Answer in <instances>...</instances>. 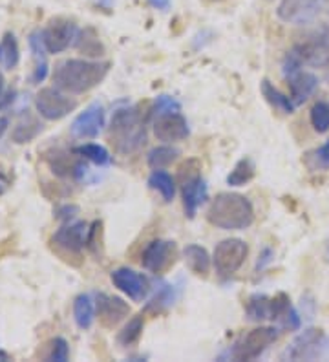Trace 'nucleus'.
Instances as JSON below:
<instances>
[{"instance_id": "nucleus-20", "label": "nucleus", "mask_w": 329, "mask_h": 362, "mask_svg": "<svg viewBox=\"0 0 329 362\" xmlns=\"http://www.w3.org/2000/svg\"><path fill=\"white\" fill-rule=\"evenodd\" d=\"M44 159H46V163L50 165V168H52L53 173L62 177L71 176L75 177V180H83V176L88 170L81 161L71 159L70 154H66V152H61V151L48 152V154L44 156Z\"/></svg>"}, {"instance_id": "nucleus-26", "label": "nucleus", "mask_w": 329, "mask_h": 362, "mask_svg": "<svg viewBox=\"0 0 329 362\" xmlns=\"http://www.w3.org/2000/svg\"><path fill=\"white\" fill-rule=\"evenodd\" d=\"M21 61V49L13 33H6L0 40V66L13 70Z\"/></svg>"}, {"instance_id": "nucleus-9", "label": "nucleus", "mask_w": 329, "mask_h": 362, "mask_svg": "<svg viewBox=\"0 0 329 362\" xmlns=\"http://www.w3.org/2000/svg\"><path fill=\"white\" fill-rule=\"evenodd\" d=\"M35 108L46 121H59L77 108V101L66 95V92L55 88H42L35 95Z\"/></svg>"}, {"instance_id": "nucleus-44", "label": "nucleus", "mask_w": 329, "mask_h": 362, "mask_svg": "<svg viewBox=\"0 0 329 362\" xmlns=\"http://www.w3.org/2000/svg\"><path fill=\"white\" fill-rule=\"evenodd\" d=\"M4 190H6V181L0 180V194H2V192H4Z\"/></svg>"}, {"instance_id": "nucleus-3", "label": "nucleus", "mask_w": 329, "mask_h": 362, "mask_svg": "<svg viewBox=\"0 0 329 362\" xmlns=\"http://www.w3.org/2000/svg\"><path fill=\"white\" fill-rule=\"evenodd\" d=\"M110 137L115 151L121 154H132L145 145V121L137 106H125L114 112L110 121Z\"/></svg>"}, {"instance_id": "nucleus-6", "label": "nucleus", "mask_w": 329, "mask_h": 362, "mask_svg": "<svg viewBox=\"0 0 329 362\" xmlns=\"http://www.w3.org/2000/svg\"><path fill=\"white\" fill-rule=\"evenodd\" d=\"M278 329L275 326H260L250 329L247 335L241 337L234 344L231 357L234 361H255L260 355L269 349V346L275 344L278 339Z\"/></svg>"}, {"instance_id": "nucleus-28", "label": "nucleus", "mask_w": 329, "mask_h": 362, "mask_svg": "<svg viewBox=\"0 0 329 362\" xmlns=\"http://www.w3.org/2000/svg\"><path fill=\"white\" fill-rule=\"evenodd\" d=\"M149 185L152 187L154 190H158L159 194L163 196V199L167 202V204H171L172 199L175 198V181L174 177L171 176L168 173H165V170H154L152 174H150L149 177Z\"/></svg>"}, {"instance_id": "nucleus-2", "label": "nucleus", "mask_w": 329, "mask_h": 362, "mask_svg": "<svg viewBox=\"0 0 329 362\" xmlns=\"http://www.w3.org/2000/svg\"><path fill=\"white\" fill-rule=\"evenodd\" d=\"M207 221L224 230H246L255 221V207L243 194L219 192L207 209Z\"/></svg>"}, {"instance_id": "nucleus-30", "label": "nucleus", "mask_w": 329, "mask_h": 362, "mask_svg": "<svg viewBox=\"0 0 329 362\" xmlns=\"http://www.w3.org/2000/svg\"><path fill=\"white\" fill-rule=\"evenodd\" d=\"M180 158V151L174 148V146L163 145V146H156L152 151L149 152V167L154 168V170H159V168H165L168 165H172L175 159Z\"/></svg>"}, {"instance_id": "nucleus-41", "label": "nucleus", "mask_w": 329, "mask_h": 362, "mask_svg": "<svg viewBox=\"0 0 329 362\" xmlns=\"http://www.w3.org/2000/svg\"><path fill=\"white\" fill-rule=\"evenodd\" d=\"M207 4H221V2H227V0H203Z\"/></svg>"}, {"instance_id": "nucleus-32", "label": "nucleus", "mask_w": 329, "mask_h": 362, "mask_svg": "<svg viewBox=\"0 0 329 362\" xmlns=\"http://www.w3.org/2000/svg\"><path fill=\"white\" fill-rule=\"evenodd\" d=\"M143 327H145V320H143L141 315H137V317H134L132 320H128L127 326L119 332L117 342L121 346H125V348L134 346L137 340L141 339V335H143Z\"/></svg>"}, {"instance_id": "nucleus-7", "label": "nucleus", "mask_w": 329, "mask_h": 362, "mask_svg": "<svg viewBox=\"0 0 329 362\" xmlns=\"http://www.w3.org/2000/svg\"><path fill=\"white\" fill-rule=\"evenodd\" d=\"M294 308L291 305L289 296L280 293L277 296L253 295L247 300L246 311L250 320L262 322V320H284Z\"/></svg>"}, {"instance_id": "nucleus-10", "label": "nucleus", "mask_w": 329, "mask_h": 362, "mask_svg": "<svg viewBox=\"0 0 329 362\" xmlns=\"http://www.w3.org/2000/svg\"><path fill=\"white\" fill-rule=\"evenodd\" d=\"M44 46L48 53H62L70 46L75 45L77 35H79V28L70 18H52L44 30H40Z\"/></svg>"}, {"instance_id": "nucleus-18", "label": "nucleus", "mask_w": 329, "mask_h": 362, "mask_svg": "<svg viewBox=\"0 0 329 362\" xmlns=\"http://www.w3.org/2000/svg\"><path fill=\"white\" fill-rule=\"evenodd\" d=\"M181 196H183L185 214L189 218H194L197 214V209L207 199V183L200 173H192L187 177H183L181 185Z\"/></svg>"}, {"instance_id": "nucleus-29", "label": "nucleus", "mask_w": 329, "mask_h": 362, "mask_svg": "<svg viewBox=\"0 0 329 362\" xmlns=\"http://www.w3.org/2000/svg\"><path fill=\"white\" fill-rule=\"evenodd\" d=\"M256 167L255 161L250 158H241L234 168L231 170V174L227 176V183L231 187H243L246 183H249L253 177H255Z\"/></svg>"}, {"instance_id": "nucleus-8", "label": "nucleus", "mask_w": 329, "mask_h": 362, "mask_svg": "<svg viewBox=\"0 0 329 362\" xmlns=\"http://www.w3.org/2000/svg\"><path fill=\"white\" fill-rule=\"evenodd\" d=\"M249 255L247 243L240 238L221 240L212 252V264L219 276H233Z\"/></svg>"}, {"instance_id": "nucleus-35", "label": "nucleus", "mask_w": 329, "mask_h": 362, "mask_svg": "<svg viewBox=\"0 0 329 362\" xmlns=\"http://www.w3.org/2000/svg\"><path fill=\"white\" fill-rule=\"evenodd\" d=\"M70 358V346L66 342L62 337H57V339L52 342V348H50L48 361L53 362H66Z\"/></svg>"}, {"instance_id": "nucleus-13", "label": "nucleus", "mask_w": 329, "mask_h": 362, "mask_svg": "<svg viewBox=\"0 0 329 362\" xmlns=\"http://www.w3.org/2000/svg\"><path fill=\"white\" fill-rule=\"evenodd\" d=\"M190 134L189 123L180 112H165L154 119V136L163 143H175L187 139Z\"/></svg>"}, {"instance_id": "nucleus-15", "label": "nucleus", "mask_w": 329, "mask_h": 362, "mask_svg": "<svg viewBox=\"0 0 329 362\" xmlns=\"http://www.w3.org/2000/svg\"><path fill=\"white\" fill-rule=\"evenodd\" d=\"M110 279H112V284L117 287L119 291L134 302L145 300L150 291V284L146 276L136 273L134 269H128V267H119V269L112 271Z\"/></svg>"}, {"instance_id": "nucleus-4", "label": "nucleus", "mask_w": 329, "mask_h": 362, "mask_svg": "<svg viewBox=\"0 0 329 362\" xmlns=\"http://www.w3.org/2000/svg\"><path fill=\"white\" fill-rule=\"evenodd\" d=\"M329 64V42L328 37H313L304 42L294 45L284 59V77L304 66H325Z\"/></svg>"}, {"instance_id": "nucleus-23", "label": "nucleus", "mask_w": 329, "mask_h": 362, "mask_svg": "<svg viewBox=\"0 0 329 362\" xmlns=\"http://www.w3.org/2000/svg\"><path fill=\"white\" fill-rule=\"evenodd\" d=\"M183 255L192 273H196L197 276H207L209 274V271H211V257H209L205 247L190 243V245L185 247Z\"/></svg>"}, {"instance_id": "nucleus-14", "label": "nucleus", "mask_w": 329, "mask_h": 362, "mask_svg": "<svg viewBox=\"0 0 329 362\" xmlns=\"http://www.w3.org/2000/svg\"><path fill=\"white\" fill-rule=\"evenodd\" d=\"M105 127V108L101 103H92L86 106L71 123V136L77 139H93L101 134Z\"/></svg>"}, {"instance_id": "nucleus-16", "label": "nucleus", "mask_w": 329, "mask_h": 362, "mask_svg": "<svg viewBox=\"0 0 329 362\" xmlns=\"http://www.w3.org/2000/svg\"><path fill=\"white\" fill-rule=\"evenodd\" d=\"M88 234L90 227L84 221H74L68 226H62L57 233L53 234L52 242L62 251L70 255H81L84 247H88Z\"/></svg>"}, {"instance_id": "nucleus-12", "label": "nucleus", "mask_w": 329, "mask_h": 362, "mask_svg": "<svg viewBox=\"0 0 329 362\" xmlns=\"http://www.w3.org/2000/svg\"><path fill=\"white\" fill-rule=\"evenodd\" d=\"M175 260V243L168 240H154L143 251L141 264L149 273L161 274L174 264Z\"/></svg>"}, {"instance_id": "nucleus-19", "label": "nucleus", "mask_w": 329, "mask_h": 362, "mask_svg": "<svg viewBox=\"0 0 329 362\" xmlns=\"http://www.w3.org/2000/svg\"><path fill=\"white\" fill-rule=\"evenodd\" d=\"M289 84V98L293 99L294 106H300L311 98L315 90L318 88V77L311 71L299 70L285 77Z\"/></svg>"}, {"instance_id": "nucleus-36", "label": "nucleus", "mask_w": 329, "mask_h": 362, "mask_svg": "<svg viewBox=\"0 0 329 362\" xmlns=\"http://www.w3.org/2000/svg\"><path fill=\"white\" fill-rule=\"evenodd\" d=\"M180 103L175 101L174 98H171V95H159V98L156 99V103H154V108L150 112H152V115L156 117V115L165 114V112H180Z\"/></svg>"}, {"instance_id": "nucleus-43", "label": "nucleus", "mask_w": 329, "mask_h": 362, "mask_svg": "<svg viewBox=\"0 0 329 362\" xmlns=\"http://www.w3.org/2000/svg\"><path fill=\"white\" fill-rule=\"evenodd\" d=\"M4 361H9V357L4 354V351H0V362H4Z\"/></svg>"}, {"instance_id": "nucleus-42", "label": "nucleus", "mask_w": 329, "mask_h": 362, "mask_svg": "<svg viewBox=\"0 0 329 362\" xmlns=\"http://www.w3.org/2000/svg\"><path fill=\"white\" fill-rule=\"evenodd\" d=\"M2 92H4V77L0 76V98H2Z\"/></svg>"}, {"instance_id": "nucleus-11", "label": "nucleus", "mask_w": 329, "mask_h": 362, "mask_svg": "<svg viewBox=\"0 0 329 362\" xmlns=\"http://www.w3.org/2000/svg\"><path fill=\"white\" fill-rule=\"evenodd\" d=\"M328 0H280L277 8V17L282 23L304 24L313 23L324 11Z\"/></svg>"}, {"instance_id": "nucleus-21", "label": "nucleus", "mask_w": 329, "mask_h": 362, "mask_svg": "<svg viewBox=\"0 0 329 362\" xmlns=\"http://www.w3.org/2000/svg\"><path fill=\"white\" fill-rule=\"evenodd\" d=\"M28 45H30L31 55H33V61H35V68H33V74H31V83L39 84L48 76V61H46L48 49L44 46L40 31H33L31 33L30 39H28Z\"/></svg>"}, {"instance_id": "nucleus-22", "label": "nucleus", "mask_w": 329, "mask_h": 362, "mask_svg": "<svg viewBox=\"0 0 329 362\" xmlns=\"http://www.w3.org/2000/svg\"><path fill=\"white\" fill-rule=\"evenodd\" d=\"M40 132H42V123L39 121V117L26 112V114L21 115L18 123L15 124L11 137H13V141L17 145H24V143L33 141Z\"/></svg>"}, {"instance_id": "nucleus-40", "label": "nucleus", "mask_w": 329, "mask_h": 362, "mask_svg": "<svg viewBox=\"0 0 329 362\" xmlns=\"http://www.w3.org/2000/svg\"><path fill=\"white\" fill-rule=\"evenodd\" d=\"M8 127H9V119H8V117H0V139H2V136H4V134H6Z\"/></svg>"}, {"instance_id": "nucleus-34", "label": "nucleus", "mask_w": 329, "mask_h": 362, "mask_svg": "<svg viewBox=\"0 0 329 362\" xmlns=\"http://www.w3.org/2000/svg\"><path fill=\"white\" fill-rule=\"evenodd\" d=\"M309 119H311L313 129L315 132L324 134L329 130V105L325 103H316L315 106L311 108V115H309Z\"/></svg>"}, {"instance_id": "nucleus-24", "label": "nucleus", "mask_w": 329, "mask_h": 362, "mask_svg": "<svg viewBox=\"0 0 329 362\" xmlns=\"http://www.w3.org/2000/svg\"><path fill=\"white\" fill-rule=\"evenodd\" d=\"M260 88H262V93H263V98H265V101H267L269 105L275 108V110L282 112V114H289V115L293 114L294 108H296L293 103V99H291L289 95H284V93H282L280 90H278L277 86L271 83V81L263 79Z\"/></svg>"}, {"instance_id": "nucleus-37", "label": "nucleus", "mask_w": 329, "mask_h": 362, "mask_svg": "<svg viewBox=\"0 0 329 362\" xmlns=\"http://www.w3.org/2000/svg\"><path fill=\"white\" fill-rule=\"evenodd\" d=\"M313 159L316 161V167L321 168H329V143L322 145L318 151L313 152Z\"/></svg>"}, {"instance_id": "nucleus-27", "label": "nucleus", "mask_w": 329, "mask_h": 362, "mask_svg": "<svg viewBox=\"0 0 329 362\" xmlns=\"http://www.w3.org/2000/svg\"><path fill=\"white\" fill-rule=\"evenodd\" d=\"M84 55L88 57H101L103 53H105V46L99 40V35L96 33V30L92 28H86V30L79 31V35H77V40H75V45Z\"/></svg>"}, {"instance_id": "nucleus-17", "label": "nucleus", "mask_w": 329, "mask_h": 362, "mask_svg": "<svg viewBox=\"0 0 329 362\" xmlns=\"http://www.w3.org/2000/svg\"><path fill=\"white\" fill-rule=\"evenodd\" d=\"M96 311L103 326L115 327L121 320H125L130 315V305L119 296L99 293L96 296Z\"/></svg>"}, {"instance_id": "nucleus-33", "label": "nucleus", "mask_w": 329, "mask_h": 362, "mask_svg": "<svg viewBox=\"0 0 329 362\" xmlns=\"http://www.w3.org/2000/svg\"><path fill=\"white\" fill-rule=\"evenodd\" d=\"M174 300H175L174 287L168 286V284H161L158 291H156V295H154L152 300H150L149 305H146V310L163 311V310H167L168 305L174 304Z\"/></svg>"}, {"instance_id": "nucleus-1", "label": "nucleus", "mask_w": 329, "mask_h": 362, "mask_svg": "<svg viewBox=\"0 0 329 362\" xmlns=\"http://www.w3.org/2000/svg\"><path fill=\"white\" fill-rule=\"evenodd\" d=\"M108 61H88V59H66L53 70V83L66 93H86L105 81L110 71Z\"/></svg>"}, {"instance_id": "nucleus-5", "label": "nucleus", "mask_w": 329, "mask_h": 362, "mask_svg": "<svg viewBox=\"0 0 329 362\" xmlns=\"http://www.w3.org/2000/svg\"><path fill=\"white\" fill-rule=\"evenodd\" d=\"M289 361H321L329 357V337L324 329L309 327L293 339L284 354Z\"/></svg>"}, {"instance_id": "nucleus-25", "label": "nucleus", "mask_w": 329, "mask_h": 362, "mask_svg": "<svg viewBox=\"0 0 329 362\" xmlns=\"http://www.w3.org/2000/svg\"><path fill=\"white\" fill-rule=\"evenodd\" d=\"M74 318L81 329H88L96 318V304L90 295H79L74 300Z\"/></svg>"}, {"instance_id": "nucleus-31", "label": "nucleus", "mask_w": 329, "mask_h": 362, "mask_svg": "<svg viewBox=\"0 0 329 362\" xmlns=\"http://www.w3.org/2000/svg\"><path fill=\"white\" fill-rule=\"evenodd\" d=\"M74 154L81 156V158L92 161L93 165H99V167H105L112 161V156L106 151L105 146L96 145V143H86V145H79L74 148Z\"/></svg>"}, {"instance_id": "nucleus-39", "label": "nucleus", "mask_w": 329, "mask_h": 362, "mask_svg": "<svg viewBox=\"0 0 329 362\" xmlns=\"http://www.w3.org/2000/svg\"><path fill=\"white\" fill-rule=\"evenodd\" d=\"M149 2L156 9H168V6H171V0H149Z\"/></svg>"}, {"instance_id": "nucleus-38", "label": "nucleus", "mask_w": 329, "mask_h": 362, "mask_svg": "<svg viewBox=\"0 0 329 362\" xmlns=\"http://www.w3.org/2000/svg\"><path fill=\"white\" fill-rule=\"evenodd\" d=\"M77 212H79V209L75 207V205H62V207H59L57 212H55V218L62 221H70L74 220Z\"/></svg>"}]
</instances>
